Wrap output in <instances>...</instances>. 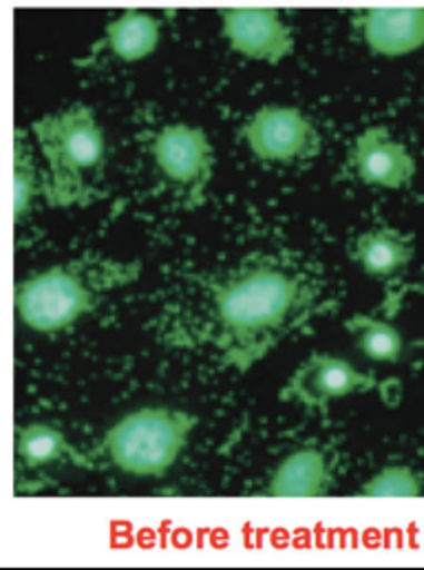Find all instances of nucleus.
I'll return each instance as SVG.
<instances>
[{"instance_id": "nucleus-1", "label": "nucleus", "mask_w": 424, "mask_h": 570, "mask_svg": "<svg viewBox=\"0 0 424 570\" xmlns=\"http://www.w3.org/2000/svg\"><path fill=\"white\" fill-rule=\"evenodd\" d=\"M318 301V277L298 257L253 255L208 285L201 336L246 370L307 321Z\"/></svg>"}, {"instance_id": "nucleus-2", "label": "nucleus", "mask_w": 424, "mask_h": 570, "mask_svg": "<svg viewBox=\"0 0 424 570\" xmlns=\"http://www.w3.org/2000/svg\"><path fill=\"white\" fill-rule=\"evenodd\" d=\"M140 264L107 259L98 253L38 273L16 287L20 321L42 334L60 332L93 312L105 296L136 282Z\"/></svg>"}, {"instance_id": "nucleus-3", "label": "nucleus", "mask_w": 424, "mask_h": 570, "mask_svg": "<svg viewBox=\"0 0 424 570\" xmlns=\"http://www.w3.org/2000/svg\"><path fill=\"white\" fill-rule=\"evenodd\" d=\"M47 161L42 195L51 206L89 204L105 170L107 144L96 114L87 105H71L49 114L31 127Z\"/></svg>"}, {"instance_id": "nucleus-4", "label": "nucleus", "mask_w": 424, "mask_h": 570, "mask_svg": "<svg viewBox=\"0 0 424 570\" xmlns=\"http://www.w3.org/2000/svg\"><path fill=\"white\" fill-rule=\"evenodd\" d=\"M195 425L197 419L188 412L144 407L109 429L105 453L125 473L159 478L177 462Z\"/></svg>"}, {"instance_id": "nucleus-5", "label": "nucleus", "mask_w": 424, "mask_h": 570, "mask_svg": "<svg viewBox=\"0 0 424 570\" xmlns=\"http://www.w3.org/2000/svg\"><path fill=\"white\" fill-rule=\"evenodd\" d=\"M376 387V379L356 370L349 361L332 354L309 356L287 381L283 401L305 410H323L334 401L363 394Z\"/></svg>"}, {"instance_id": "nucleus-6", "label": "nucleus", "mask_w": 424, "mask_h": 570, "mask_svg": "<svg viewBox=\"0 0 424 570\" xmlns=\"http://www.w3.org/2000/svg\"><path fill=\"white\" fill-rule=\"evenodd\" d=\"M248 146L266 161L309 159L321 150L316 127L294 107H264L244 131Z\"/></svg>"}, {"instance_id": "nucleus-7", "label": "nucleus", "mask_w": 424, "mask_h": 570, "mask_svg": "<svg viewBox=\"0 0 424 570\" xmlns=\"http://www.w3.org/2000/svg\"><path fill=\"white\" fill-rule=\"evenodd\" d=\"M152 155L159 170L195 197L204 193L206 184L213 177L215 153L208 138L199 129L186 125L166 127L155 138Z\"/></svg>"}, {"instance_id": "nucleus-8", "label": "nucleus", "mask_w": 424, "mask_h": 570, "mask_svg": "<svg viewBox=\"0 0 424 570\" xmlns=\"http://www.w3.org/2000/svg\"><path fill=\"white\" fill-rule=\"evenodd\" d=\"M224 33L233 49L266 62H282L294 51V36L273 7H233L221 9Z\"/></svg>"}, {"instance_id": "nucleus-9", "label": "nucleus", "mask_w": 424, "mask_h": 570, "mask_svg": "<svg viewBox=\"0 0 424 570\" xmlns=\"http://www.w3.org/2000/svg\"><path fill=\"white\" fill-rule=\"evenodd\" d=\"M352 166L365 184L403 188L416 175V161L405 144L396 142L385 127L367 129L352 150Z\"/></svg>"}, {"instance_id": "nucleus-10", "label": "nucleus", "mask_w": 424, "mask_h": 570, "mask_svg": "<svg viewBox=\"0 0 424 570\" xmlns=\"http://www.w3.org/2000/svg\"><path fill=\"white\" fill-rule=\"evenodd\" d=\"M363 38L383 56H403L424 45V7H376L361 18Z\"/></svg>"}, {"instance_id": "nucleus-11", "label": "nucleus", "mask_w": 424, "mask_h": 570, "mask_svg": "<svg viewBox=\"0 0 424 570\" xmlns=\"http://www.w3.org/2000/svg\"><path fill=\"white\" fill-rule=\"evenodd\" d=\"M332 487V471L316 449H300L277 466L268 495L273 498H321Z\"/></svg>"}, {"instance_id": "nucleus-12", "label": "nucleus", "mask_w": 424, "mask_h": 570, "mask_svg": "<svg viewBox=\"0 0 424 570\" xmlns=\"http://www.w3.org/2000/svg\"><path fill=\"white\" fill-rule=\"evenodd\" d=\"M354 257L372 277H390L414 259V246L407 237L392 228L369 230L356 239Z\"/></svg>"}, {"instance_id": "nucleus-13", "label": "nucleus", "mask_w": 424, "mask_h": 570, "mask_svg": "<svg viewBox=\"0 0 424 570\" xmlns=\"http://www.w3.org/2000/svg\"><path fill=\"white\" fill-rule=\"evenodd\" d=\"M107 40L111 51L120 60L136 62L150 56L152 49L157 47L159 24L146 11L127 9L122 16H118L107 24Z\"/></svg>"}, {"instance_id": "nucleus-14", "label": "nucleus", "mask_w": 424, "mask_h": 570, "mask_svg": "<svg viewBox=\"0 0 424 570\" xmlns=\"http://www.w3.org/2000/svg\"><path fill=\"white\" fill-rule=\"evenodd\" d=\"M16 455L31 469L65 460H80L60 429L42 423L16 429Z\"/></svg>"}, {"instance_id": "nucleus-15", "label": "nucleus", "mask_w": 424, "mask_h": 570, "mask_svg": "<svg viewBox=\"0 0 424 570\" xmlns=\"http://www.w3.org/2000/svg\"><path fill=\"white\" fill-rule=\"evenodd\" d=\"M345 327L356 336L361 352L376 363H396L403 352V338L390 323L356 314L345 321Z\"/></svg>"}, {"instance_id": "nucleus-16", "label": "nucleus", "mask_w": 424, "mask_h": 570, "mask_svg": "<svg viewBox=\"0 0 424 570\" xmlns=\"http://www.w3.org/2000/svg\"><path fill=\"white\" fill-rule=\"evenodd\" d=\"M42 193V179H38V168L27 150V142L22 134L16 131V146H13V215L16 224L22 219L33 202V197Z\"/></svg>"}, {"instance_id": "nucleus-17", "label": "nucleus", "mask_w": 424, "mask_h": 570, "mask_svg": "<svg viewBox=\"0 0 424 570\" xmlns=\"http://www.w3.org/2000/svg\"><path fill=\"white\" fill-rule=\"evenodd\" d=\"M361 493L369 498H416L421 493V480L407 466H387L374 475Z\"/></svg>"}]
</instances>
